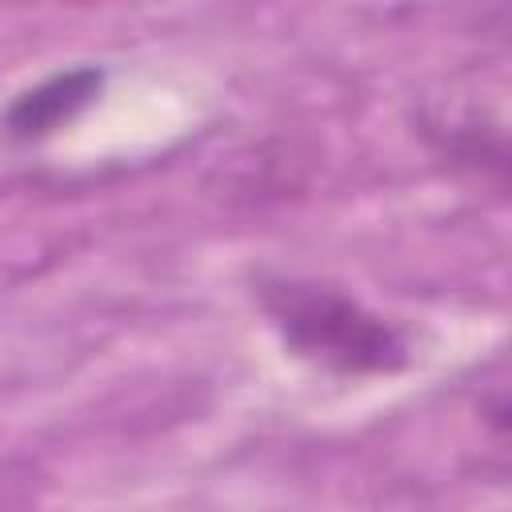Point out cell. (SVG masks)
I'll return each mask as SVG.
<instances>
[{"mask_svg":"<svg viewBox=\"0 0 512 512\" xmlns=\"http://www.w3.org/2000/svg\"><path fill=\"white\" fill-rule=\"evenodd\" d=\"M260 304L296 356L316 360L332 372H396L408 360L404 336L384 316L332 288L304 280H268L260 288Z\"/></svg>","mask_w":512,"mask_h":512,"instance_id":"obj_1","label":"cell"},{"mask_svg":"<svg viewBox=\"0 0 512 512\" xmlns=\"http://www.w3.org/2000/svg\"><path fill=\"white\" fill-rule=\"evenodd\" d=\"M104 88V72L92 64L56 72L32 88H24L8 108H4V132L12 140H44L56 128L72 124Z\"/></svg>","mask_w":512,"mask_h":512,"instance_id":"obj_2","label":"cell"}]
</instances>
